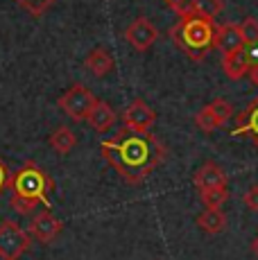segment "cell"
Here are the masks:
<instances>
[{"instance_id": "cell-1", "label": "cell", "mask_w": 258, "mask_h": 260, "mask_svg": "<svg viewBox=\"0 0 258 260\" xmlns=\"http://www.w3.org/2000/svg\"><path fill=\"white\" fill-rule=\"evenodd\" d=\"M100 154L127 183L138 186L166 161V145L154 134H136L122 127L100 143Z\"/></svg>"}, {"instance_id": "cell-2", "label": "cell", "mask_w": 258, "mask_h": 260, "mask_svg": "<svg viewBox=\"0 0 258 260\" xmlns=\"http://www.w3.org/2000/svg\"><path fill=\"white\" fill-rule=\"evenodd\" d=\"M12 208L21 215H29L39 204L50 208V192L54 190V181L48 177L43 168L37 163H25L16 174H12Z\"/></svg>"}, {"instance_id": "cell-3", "label": "cell", "mask_w": 258, "mask_h": 260, "mask_svg": "<svg viewBox=\"0 0 258 260\" xmlns=\"http://www.w3.org/2000/svg\"><path fill=\"white\" fill-rule=\"evenodd\" d=\"M217 25L206 16L190 12L179 16V21L170 27V39L177 48L192 61H202L211 50H215Z\"/></svg>"}, {"instance_id": "cell-4", "label": "cell", "mask_w": 258, "mask_h": 260, "mask_svg": "<svg viewBox=\"0 0 258 260\" xmlns=\"http://www.w3.org/2000/svg\"><path fill=\"white\" fill-rule=\"evenodd\" d=\"M95 95L88 86H84V84H73L71 88H66L61 95H59L57 100V107L61 109L63 113H66L68 118L77 120V122H82V120L88 118V113H91L93 104H95Z\"/></svg>"}, {"instance_id": "cell-5", "label": "cell", "mask_w": 258, "mask_h": 260, "mask_svg": "<svg viewBox=\"0 0 258 260\" xmlns=\"http://www.w3.org/2000/svg\"><path fill=\"white\" fill-rule=\"evenodd\" d=\"M29 244H32V236L23 231L16 222L12 219L0 222V258L3 260H21Z\"/></svg>"}, {"instance_id": "cell-6", "label": "cell", "mask_w": 258, "mask_h": 260, "mask_svg": "<svg viewBox=\"0 0 258 260\" xmlns=\"http://www.w3.org/2000/svg\"><path fill=\"white\" fill-rule=\"evenodd\" d=\"M254 66H258V43H245L229 54H222V71L231 82L249 77Z\"/></svg>"}, {"instance_id": "cell-7", "label": "cell", "mask_w": 258, "mask_h": 260, "mask_svg": "<svg viewBox=\"0 0 258 260\" xmlns=\"http://www.w3.org/2000/svg\"><path fill=\"white\" fill-rule=\"evenodd\" d=\"M233 104L229 102V100L224 98H217L213 100V102H208L206 107H202L200 111L195 113V124L200 132L204 134H213L217 132L220 127H224L227 122L233 118Z\"/></svg>"}, {"instance_id": "cell-8", "label": "cell", "mask_w": 258, "mask_h": 260, "mask_svg": "<svg viewBox=\"0 0 258 260\" xmlns=\"http://www.w3.org/2000/svg\"><path fill=\"white\" fill-rule=\"evenodd\" d=\"M122 124L136 134H150L152 127L156 124V111L145 102L136 98L129 102V107L122 111Z\"/></svg>"}, {"instance_id": "cell-9", "label": "cell", "mask_w": 258, "mask_h": 260, "mask_svg": "<svg viewBox=\"0 0 258 260\" xmlns=\"http://www.w3.org/2000/svg\"><path fill=\"white\" fill-rule=\"evenodd\" d=\"M158 39V29L156 25L145 16H138L136 21L129 23V27L125 29V41L132 46L136 52H147Z\"/></svg>"}, {"instance_id": "cell-10", "label": "cell", "mask_w": 258, "mask_h": 260, "mask_svg": "<svg viewBox=\"0 0 258 260\" xmlns=\"http://www.w3.org/2000/svg\"><path fill=\"white\" fill-rule=\"evenodd\" d=\"M61 229H63L61 219L54 217L50 211H46V213L34 215V219L29 222V226H27V233L37 240V242L50 244L52 240H57V236L61 233Z\"/></svg>"}, {"instance_id": "cell-11", "label": "cell", "mask_w": 258, "mask_h": 260, "mask_svg": "<svg viewBox=\"0 0 258 260\" xmlns=\"http://www.w3.org/2000/svg\"><path fill=\"white\" fill-rule=\"evenodd\" d=\"M231 136H236V138L245 136L254 143V147H258V98L251 100L236 116V127H233Z\"/></svg>"}, {"instance_id": "cell-12", "label": "cell", "mask_w": 258, "mask_h": 260, "mask_svg": "<svg viewBox=\"0 0 258 260\" xmlns=\"http://www.w3.org/2000/svg\"><path fill=\"white\" fill-rule=\"evenodd\" d=\"M192 183L200 192L204 190H213V188H222V186H229L227 181V174L220 170V166H215L213 161H206L204 166H200L192 174Z\"/></svg>"}, {"instance_id": "cell-13", "label": "cell", "mask_w": 258, "mask_h": 260, "mask_svg": "<svg viewBox=\"0 0 258 260\" xmlns=\"http://www.w3.org/2000/svg\"><path fill=\"white\" fill-rule=\"evenodd\" d=\"M84 68H86L93 77L102 79V77H107V75L113 73L116 59H113V54L109 52L107 48H93L91 52L86 54V59H84Z\"/></svg>"}, {"instance_id": "cell-14", "label": "cell", "mask_w": 258, "mask_h": 260, "mask_svg": "<svg viewBox=\"0 0 258 260\" xmlns=\"http://www.w3.org/2000/svg\"><path fill=\"white\" fill-rule=\"evenodd\" d=\"M116 111H113V107L109 102H104V100H95V104H93V109H91V113H88V118H86V122L91 124V129L93 132H98V134H107L109 129L116 124Z\"/></svg>"}, {"instance_id": "cell-15", "label": "cell", "mask_w": 258, "mask_h": 260, "mask_svg": "<svg viewBox=\"0 0 258 260\" xmlns=\"http://www.w3.org/2000/svg\"><path fill=\"white\" fill-rule=\"evenodd\" d=\"M245 41H242V32L240 25L236 23H227V25H217L215 32V50H220L222 54H229L233 50L242 48Z\"/></svg>"}, {"instance_id": "cell-16", "label": "cell", "mask_w": 258, "mask_h": 260, "mask_svg": "<svg viewBox=\"0 0 258 260\" xmlns=\"http://www.w3.org/2000/svg\"><path fill=\"white\" fill-rule=\"evenodd\" d=\"M195 222L208 236H217V233H222L227 226V215L222 213V208H204V211L197 215Z\"/></svg>"}, {"instance_id": "cell-17", "label": "cell", "mask_w": 258, "mask_h": 260, "mask_svg": "<svg viewBox=\"0 0 258 260\" xmlns=\"http://www.w3.org/2000/svg\"><path fill=\"white\" fill-rule=\"evenodd\" d=\"M48 143H50V147L57 154L66 156V154H71L73 149H75L77 136H75V132H73L71 127H63V124H61V127H57L50 136H48Z\"/></svg>"}, {"instance_id": "cell-18", "label": "cell", "mask_w": 258, "mask_h": 260, "mask_svg": "<svg viewBox=\"0 0 258 260\" xmlns=\"http://www.w3.org/2000/svg\"><path fill=\"white\" fill-rule=\"evenodd\" d=\"M200 199L206 208H222L227 204V199H229V186L204 190V192H200Z\"/></svg>"}, {"instance_id": "cell-19", "label": "cell", "mask_w": 258, "mask_h": 260, "mask_svg": "<svg viewBox=\"0 0 258 260\" xmlns=\"http://www.w3.org/2000/svg\"><path fill=\"white\" fill-rule=\"evenodd\" d=\"M224 9V3L222 0H192V12L200 14V16H206V18H215L220 16V12Z\"/></svg>"}, {"instance_id": "cell-20", "label": "cell", "mask_w": 258, "mask_h": 260, "mask_svg": "<svg viewBox=\"0 0 258 260\" xmlns=\"http://www.w3.org/2000/svg\"><path fill=\"white\" fill-rule=\"evenodd\" d=\"M14 3H16L21 9H25L29 16L41 18L43 14H46L54 3H57V0H14Z\"/></svg>"}, {"instance_id": "cell-21", "label": "cell", "mask_w": 258, "mask_h": 260, "mask_svg": "<svg viewBox=\"0 0 258 260\" xmlns=\"http://www.w3.org/2000/svg\"><path fill=\"white\" fill-rule=\"evenodd\" d=\"M240 32H242V41L245 43H258V21L254 16H247L240 23Z\"/></svg>"}, {"instance_id": "cell-22", "label": "cell", "mask_w": 258, "mask_h": 260, "mask_svg": "<svg viewBox=\"0 0 258 260\" xmlns=\"http://www.w3.org/2000/svg\"><path fill=\"white\" fill-rule=\"evenodd\" d=\"M177 16H186V14L192 12V0H163Z\"/></svg>"}, {"instance_id": "cell-23", "label": "cell", "mask_w": 258, "mask_h": 260, "mask_svg": "<svg viewBox=\"0 0 258 260\" xmlns=\"http://www.w3.org/2000/svg\"><path fill=\"white\" fill-rule=\"evenodd\" d=\"M242 204H245L249 211L258 213V183H254V186L247 188V192L242 194Z\"/></svg>"}, {"instance_id": "cell-24", "label": "cell", "mask_w": 258, "mask_h": 260, "mask_svg": "<svg viewBox=\"0 0 258 260\" xmlns=\"http://www.w3.org/2000/svg\"><path fill=\"white\" fill-rule=\"evenodd\" d=\"M9 186H12V172H9L7 163L0 158V194H3Z\"/></svg>"}, {"instance_id": "cell-25", "label": "cell", "mask_w": 258, "mask_h": 260, "mask_svg": "<svg viewBox=\"0 0 258 260\" xmlns=\"http://www.w3.org/2000/svg\"><path fill=\"white\" fill-rule=\"evenodd\" d=\"M249 79H251V84L258 88V66L251 68V73H249Z\"/></svg>"}, {"instance_id": "cell-26", "label": "cell", "mask_w": 258, "mask_h": 260, "mask_svg": "<svg viewBox=\"0 0 258 260\" xmlns=\"http://www.w3.org/2000/svg\"><path fill=\"white\" fill-rule=\"evenodd\" d=\"M251 251H254V256L258 258V236H256L254 240H251Z\"/></svg>"}]
</instances>
